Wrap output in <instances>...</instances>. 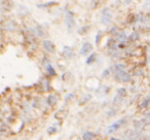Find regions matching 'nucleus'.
I'll use <instances>...</instances> for the list:
<instances>
[{
  "label": "nucleus",
  "mask_w": 150,
  "mask_h": 140,
  "mask_svg": "<svg viewBox=\"0 0 150 140\" xmlns=\"http://www.w3.org/2000/svg\"><path fill=\"white\" fill-rule=\"evenodd\" d=\"M115 74L116 77L121 82H129L131 80V75L129 73H127L125 70V65L122 64H117L115 65Z\"/></svg>",
  "instance_id": "nucleus-1"
},
{
  "label": "nucleus",
  "mask_w": 150,
  "mask_h": 140,
  "mask_svg": "<svg viewBox=\"0 0 150 140\" xmlns=\"http://www.w3.org/2000/svg\"><path fill=\"white\" fill-rule=\"evenodd\" d=\"M65 22H66V25H67V27H68L69 30H71L75 26V19H74V15H73L72 11H66Z\"/></svg>",
  "instance_id": "nucleus-2"
},
{
  "label": "nucleus",
  "mask_w": 150,
  "mask_h": 140,
  "mask_svg": "<svg viewBox=\"0 0 150 140\" xmlns=\"http://www.w3.org/2000/svg\"><path fill=\"white\" fill-rule=\"evenodd\" d=\"M101 22L105 25H108L111 22V14L107 11L106 9L102 11V16H101Z\"/></svg>",
  "instance_id": "nucleus-3"
},
{
  "label": "nucleus",
  "mask_w": 150,
  "mask_h": 140,
  "mask_svg": "<svg viewBox=\"0 0 150 140\" xmlns=\"http://www.w3.org/2000/svg\"><path fill=\"white\" fill-rule=\"evenodd\" d=\"M125 119H119V121H117L116 123H114L113 125H111V126H109L108 127V129H107V131H109V132H113V131H115V130H117V129H119V128L122 126V124H125Z\"/></svg>",
  "instance_id": "nucleus-4"
},
{
  "label": "nucleus",
  "mask_w": 150,
  "mask_h": 140,
  "mask_svg": "<svg viewBox=\"0 0 150 140\" xmlns=\"http://www.w3.org/2000/svg\"><path fill=\"white\" fill-rule=\"evenodd\" d=\"M93 46L92 44L90 43V42H86V43H83V45L81 46V48H80V55H86L90 50H92Z\"/></svg>",
  "instance_id": "nucleus-5"
},
{
  "label": "nucleus",
  "mask_w": 150,
  "mask_h": 140,
  "mask_svg": "<svg viewBox=\"0 0 150 140\" xmlns=\"http://www.w3.org/2000/svg\"><path fill=\"white\" fill-rule=\"evenodd\" d=\"M43 48H45L47 52H54V43H52V41H50V40H44L43 41Z\"/></svg>",
  "instance_id": "nucleus-6"
},
{
  "label": "nucleus",
  "mask_w": 150,
  "mask_h": 140,
  "mask_svg": "<svg viewBox=\"0 0 150 140\" xmlns=\"http://www.w3.org/2000/svg\"><path fill=\"white\" fill-rule=\"evenodd\" d=\"M63 53H64L65 57H67V58H71L72 55H73V50H72V48H70V46H65Z\"/></svg>",
  "instance_id": "nucleus-7"
},
{
  "label": "nucleus",
  "mask_w": 150,
  "mask_h": 140,
  "mask_svg": "<svg viewBox=\"0 0 150 140\" xmlns=\"http://www.w3.org/2000/svg\"><path fill=\"white\" fill-rule=\"evenodd\" d=\"M93 137H94V134H93L92 132H86V133H83V135H82L83 140H92Z\"/></svg>",
  "instance_id": "nucleus-8"
},
{
  "label": "nucleus",
  "mask_w": 150,
  "mask_h": 140,
  "mask_svg": "<svg viewBox=\"0 0 150 140\" xmlns=\"http://www.w3.org/2000/svg\"><path fill=\"white\" fill-rule=\"evenodd\" d=\"M46 70H47L48 74H50V75H52V76L56 75V71H54V67H52L50 64H47V65H46Z\"/></svg>",
  "instance_id": "nucleus-9"
},
{
  "label": "nucleus",
  "mask_w": 150,
  "mask_h": 140,
  "mask_svg": "<svg viewBox=\"0 0 150 140\" xmlns=\"http://www.w3.org/2000/svg\"><path fill=\"white\" fill-rule=\"evenodd\" d=\"M57 103V98L56 97H54V96H50L48 97V104L50 105H54Z\"/></svg>",
  "instance_id": "nucleus-10"
},
{
  "label": "nucleus",
  "mask_w": 150,
  "mask_h": 140,
  "mask_svg": "<svg viewBox=\"0 0 150 140\" xmlns=\"http://www.w3.org/2000/svg\"><path fill=\"white\" fill-rule=\"evenodd\" d=\"M95 58H96V54H92L90 57L88 58V60H86V64H91L92 62H94L95 61Z\"/></svg>",
  "instance_id": "nucleus-11"
},
{
  "label": "nucleus",
  "mask_w": 150,
  "mask_h": 140,
  "mask_svg": "<svg viewBox=\"0 0 150 140\" xmlns=\"http://www.w3.org/2000/svg\"><path fill=\"white\" fill-rule=\"evenodd\" d=\"M36 31H38V35L40 36V37H42V36H44V32H43V30L41 29V27L40 26H38V27H36Z\"/></svg>",
  "instance_id": "nucleus-12"
},
{
  "label": "nucleus",
  "mask_w": 150,
  "mask_h": 140,
  "mask_svg": "<svg viewBox=\"0 0 150 140\" xmlns=\"http://www.w3.org/2000/svg\"><path fill=\"white\" fill-rule=\"evenodd\" d=\"M125 37H127V36H125V33H120V35L117 36V39H118L119 41H123V40L125 39Z\"/></svg>",
  "instance_id": "nucleus-13"
},
{
  "label": "nucleus",
  "mask_w": 150,
  "mask_h": 140,
  "mask_svg": "<svg viewBox=\"0 0 150 140\" xmlns=\"http://www.w3.org/2000/svg\"><path fill=\"white\" fill-rule=\"evenodd\" d=\"M99 38H101L100 33H98V34H97V37H96V43H99Z\"/></svg>",
  "instance_id": "nucleus-14"
},
{
  "label": "nucleus",
  "mask_w": 150,
  "mask_h": 140,
  "mask_svg": "<svg viewBox=\"0 0 150 140\" xmlns=\"http://www.w3.org/2000/svg\"><path fill=\"white\" fill-rule=\"evenodd\" d=\"M48 132H56V129H54V127H52V128H50V129H48Z\"/></svg>",
  "instance_id": "nucleus-15"
},
{
  "label": "nucleus",
  "mask_w": 150,
  "mask_h": 140,
  "mask_svg": "<svg viewBox=\"0 0 150 140\" xmlns=\"http://www.w3.org/2000/svg\"><path fill=\"white\" fill-rule=\"evenodd\" d=\"M107 73L109 74V70H108V69H106V70H105V71L103 72V75H104V76H106V74H107Z\"/></svg>",
  "instance_id": "nucleus-16"
},
{
  "label": "nucleus",
  "mask_w": 150,
  "mask_h": 140,
  "mask_svg": "<svg viewBox=\"0 0 150 140\" xmlns=\"http://www.w3.org/2000/svg\"><path fill=\"white\" fill-rule=\"evenodd\" d=\"M111 140H115V139H114V138H111Z\"/></svg>",
  "instance_id": "nucleus-17"
}]
</instances>
